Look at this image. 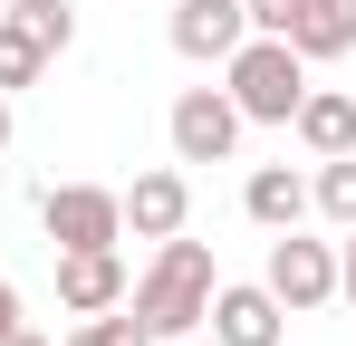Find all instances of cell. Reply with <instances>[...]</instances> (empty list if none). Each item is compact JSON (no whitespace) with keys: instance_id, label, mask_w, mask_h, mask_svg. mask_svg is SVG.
<instances>
[{"instance_id":"cell-1","label":"cell","mask_w":356,"mask_h":346,"mask_svg":"<svg viewBox=\"0 0 356 346\" xmlns=\"http://www.w3.org/2000/svg\"><path fill=\"white\" fill-rule=\"evenodd\" d=\"M212 288H222V279H212V250L174 231V240H154V270L135 279V298H125V308H135L154 337H183V327H202Z\"/></svg>"},{"instance_id":"cell-2","label":"cell","mask_w":356,"mask_h":346,"mask_svg":"<svg viewBox=\"0 0 356 346\" xmlns=\"http://www.w3.org/2000/svg\"><path fill=\"white\" fill-rule=\"evenodd\" d=\"M222 67H232V87H222V97L241 106V125H289L298 97H308V58H298L289 39H260V29H250Z\"/></svg>"},{"instance_id":"cell-3","label":"cell","mask_w":356,"mask_h":346,"mask_svg":"<svg viewBox=\"0 0 356 346\" xmlns=\"http://www.w3.org/2000/svg\"><path fill=\"white\" fill-rule=\"evenodd\" d=\"M39 222H49L58 250H116L125 240V212H116L106 183H58V192H39Z\"/></svg>"},{"instance_id":"cell-4","label":"cell","mask_w":356,"mask_h":346,"mask_svg":"<svg viewBox=\"0 0 356 346\" xmlns=\"http://www.w3.org/2000/svg\"><path fill=\"white\" fill-rule=\"evenodd\" d=\"M260 288H270L280 308H327V298H337V250L280 231V240H270V279H260Z\"/></svg>"},{"instance_id":"cell-5","label":"cell","mask_w":356,"mask_h":346,"mask_svg":"<svg viewBox=\"0 0 356 346\" xmlns=\"http://www.w3.org/2000/svg\"><path fill=\"white\" fill-rule=\"evenodd\" d=\"M232 145H241V106L222 87H183L174 97V154L183 164H222Z\"/></svg>"},{"instance_id":"cell-6","label":"cell","mask_w":356,"mask_h":346,"mask_svg":"<svg viewBox=\"0 0 356 346\" xmlns=\"http://www.w3.org/2000/svg\"><path fill=\"white\" fill-rule=\"evenodd\" d=\"M164 39H174L183 58H232L241 39H250V10H241V0H174Z\"/></svg>"},{"instance_id":"cell-7","label":"cell","mask_w":356,"mask_h":346,"mask_svg":"<svg viewBox=\"0 0 356 346\" xmlns=\"http://www.w3.org/2000/svg\"><path fill=\"white\" fill-rule=\"evenodd\" d=\"M116 212H125V231H135V240H174L183 212H193V192H183V173L164 164V173H135V183L116 192Z\"/></svg>"},{"instance_id":"cell-8","label":"cell","mask_w":356,"mask_h":346,"mask_svg":"<svg viewBox=\"0 0 356 346\" xmlns=\"http://www.w3.org/2000/svg\"><path fill=\"white\" fill-rule=\"evenodd\" d=\"M202 318H212V346H280V318H289V308H280L270 288H212Z\"/></svg>"},{"instance_id":"cell-9","label":"cell","mask_w":356,"mask_h":346,"mask_svg":"<svg viewBox=\"0 0 356 346\" xmlns=\"http://www.w3.org/2000/svg\"><path fill=\"white\" fill-rule=\"evenodd\" d=\"M58 298L77 308V318L125 308V260H116V250H58Z\"/></svg>"},{"instance_id":"cell-10","label":"cell","mask_w":356,"mask_h":346,"mask_svg":"<svg viewBox=\"0 0 356 346\" xmlns=\"http://www.w3.org/2000/svg\"><path fill=\"white\" fill-rule=\"evenodd\" d=\"M289 125H298V145H308L318 164H327V154H356V97H337V87H308Z\"/></svg>"},{"instance_id":"cell-11","label":"cell","mask_w":356,"mask_h":346,"mask_svg":"<svg viewBox=\"0 0 356 346\" xmlns=\"http://www.w3.org/2000/svg\"><path fill=\"white\" fill-rule=\"evenodd\" d=\"M241 212L260 231H298V212H308V183H298L289 164H260L250 183H241Z\"/></svg>"},{"instance_id":"cell-12","label":"cell","mask_w":356,"mask_h":346,"mask_svg":"<svg viewBox=\"0 0 356 346\" xmlns=\"http://www.w3.org/2000/svg\"><path fill=\"white\" fill-rule=\"evenodd\" d=\"M289 49L298 58H347L356 49V0H308L298 29H289Z\"/></svg>"},{"instance_id":"cell-13","label":"cell","mask_w":356,"mask_h":346,"mask_svg":"<svg viewBox=\"0 0 356 346\" xmlns=\"http://www.w3.org/2000/svg\"><path fill=\"white\" fill-rule=\"evenodd\" d=\"M39 67H49V49L0 10V97H19V87H39Z\"/></svg>"},{"instance_id":"cell-14","label":"cell","mask_w":356,"mask_h":346,"mask_svg":"<svg viewBox=\"0 0 356 346\" xmlns=\"http://www.w3.org/2000/svg\"><path fill=\"white\" fill-rule=\"evenodd\" d=\"M308 202H318L337 231H356V154H327V164H318V183H308Z\"/></svg>"},{"instance_id":"cell-15","label":"cell","mask_w":356,"mask_h":346,"mask_svg":"<svg viewBox=\"0 0 356 346\" xmlns=\"http://www.w3.org/2000/svg\"><path fill=\"white\" fill-rule=\"evenodd\" d=\"M10 19H19L49 58H67V39H77V10H67V0H10Z\"/></svg>"},{"instance_id":"cell-16","label":"cell","mask_w":356,"mask_h":346,"mask_svg":"<svg viewBox=\"0 0 356 346\" xmlns=\"http://www.w3.org/2000/svg\"><path fill=\"white\" fill-rule=\"evenodd\" d=\"M67 346H154V327H145L135 308H125V318H116V308H97V318H87V327H77Z\"/></svg>"},{"instance_id":"cell-17","label":"cell","mask_w":356,"mask_h":346,"mask_svg":"<svg viewBox=\"0 0 356 346\" xmlns=\"http://www.w3.org/2000/svg\"><path fill=\"white\" fill-rule=\"evenodd\" d=\"M241 10H250V29H260V39H289L308 0H241Z\"/></svg>"},{"instance_id":"cell-18","label":"cell","mask_w":356,"mask_h":346,"mask_svg":"<svg viewBox=\"0 0 356 346\" xmlns=\"http://www.w3.org/2000/svg\"><path fill=\"white\" fill-rule=\"evenodd\" d=\"M337 298L356 308V231H347V250H337Z\"/></svg>"},{"instance_id":"cell-19","label":"cell","mask_w":356,"mask_h":346,"mask_svg":"<svg viewBox=\"0 0 356 346\" xmlns=\"http://www.w3.org/2000/svg\"><path fill=\"white\" fill-rule=\"evenodd\" d=\"M10 327H19V288L0 279V337H10Z\"/></svg>"},{"instance_id":"cell-20","label":"cell","mask_w":356,"mask_h":346,"mask_svg":"<svg viewBox=\"0 0 356 346\" xmlns=\"http://www.w3.org/2000/svg\"><path fill=\"white\" fill-rule=\"evenodd\" d=\"M0 346H49V337H39V327H10V337H0Z\"/></svg>"},{"instance_id":"cell-21","label":"cell","mask_w":356,"mask_h":346,"mask_svg":"<svg viewBox=\"0 0 356 346\" xmlns=\"http://www.w3.org/2000/svg\"><path fill=\"white\" fill-rule=\"evenodd\" d=\"M0 154H10V97H0Z\"/></svg>"}]
</instances>
